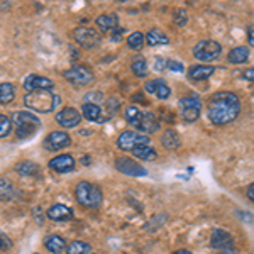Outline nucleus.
Returning <instances> with one entry per match:
<instances>
[{
  "instance_id": "obj_1",
  "label": "nucleus",
  "mask_w": 254,
  "mask_h": 254,
  "mask_svg": "<svg viewBox=\"0 0 254 254\" xmlns=\"http://www.w3.org/2000/svg\"><path fill=\"white\" fill-rule=\"evenodd\" d=\"M241 112V102L234 93L220 92L210 98L207 107V116L212 124L225 126L232 122Z\"/></svg>"
},
{
  "instance_id": "obj_2",
  "label": "nucleus",
  "mask_w": 254,
  "mask_h": 254,
  "mask_svg": "<svg viewBox=\"0 0 254 254\" xmlns=\"http://www.w3.org/2000/svg\"><path fill=\"white\" fill-rule=\"evenodd\" d=\"M60 97L53 95L49 90H36V92H29L24 97L26 107L39 114H48L55 110L60 105Z\"/></svg>"
},
{
  "instance_id": "obj_3",
  "label": "nucleus",
  "mask_w": 254,
  "mask_h": 254,
  "mask_svg": "<svg viewBox=\"0 0 254 254\" xmlns=\"http://www.w3.org/2000/svg\"><path fill=\"white\" fill-rule=\"evenodd\" d=\"M76 200L80 205L88 208H97L102 203V190L90 182H80L75 190Z\"/></svg>"
},
{
  "instance_id": "obj_4",
  "label": "nucleus",
  "mask_w": 254,
  "mask_h": 254,
  "mask_svg": "<svg viewBox=\"0 0 254 254\" xmlns=\"http://www.w3.org/2000/svg\"><path fill=\"white\" fill-rule=\"evenodd\" d=\"M12 124H15V132H17L19 139H27L34 136L41 122L31 112H15L12 116Z\"/></svg>"
},
{
  "instance_id": "obj_5",
  "label": "nucleus",
  "mask_w": 254,
  "mask_h": 254,
  "mask_svg": "<svg viewBox=\"0 0 254 254\" xmlns=\"http://www.w3.org/2000/svg\"><path fill=\"white\" fill-rule=\"evenodd\" d=\"M222 53V48L217 41L207 39V41H200L198 44L193 48V56L198 61H203V63H210V61H215Z\"/></svg>"
},
{
  "instance_id": "obj_6",
  "label": "nucleus",
  "mask_w": 254,
  "mask_h": 254,
  "mask_svg": "<svg viewBox=\"0 0 254 254\" xmlns=\"http://www.w3.org/2000/svg\"><path fill=\"white\" fill-rule=\"evenodd\" d=\"M117 144L121 149H124V151H132L134 147L149 144V137H146L144 134L134 132V130H126V132L121 134Z\"/></svg>"
},
{
  "instance_id": "obj_7",
  "label": "nucleus",
  "mask_w": 254,
  "mask_h": 254,
  "mask_svg": "<svg viewBox=\"0 0 254 254\" xmlns=\"http://www.w3.org/2000/svg\"><path fill=\"white\" fill-rule=\"evenodd\" d=\"M73 38H75V41L80 44V46H83L87 49L95 48L102 41L98 31L92 29V27H78V29H75V32H73Z\"/></svg>"
},
{
  "instance_id": "obj_8",
  "label": "nucleus",
  "mask_w": 254,
  "mask_h": 254,
  "mask_svg": "<svg viewBox=\"0 0 254 254\" xmlns=\"http://www.w3.org/2000/svg\"><path fill=\"white\" fill-rule=\"evenodd\" d=\"M63 76L73 85H90L93 81V73L85 66H71L63 73Z\"/></svg>"
},
{
  "instance_id": "obj_9",
  "label": "nucleus",
  "mask_w": 254,
  "mask_h": 254,
  "mask_svg": "<svg viewBox=\"0 0 254 254\" xmlns=\"http://www.w3.org/2000/svg\"><path fill=\"white\" fill-rule=\"evenodd\" d=\"M116 168L121 173H124V175H129V176H144L147 171H146V168H142L141 165H137L134 159H130V158H117L116 159Z\"/></svg>"
},
{
  "instance_id": "obj_10",
  "label": "nucleus",
  "mask_w": 254,
  "mask_h": 254,
  "mask_svg": "<svg viewBox=\"0 0 254 254\" xmlns=\"http://www.w3.org/2000/svg\"><path fill=\"white\" fill-rule=\"evenodd\" d=\"M69 144H71V137H69L66 132H63V130H55V132L49 134L46 137V141H44V147L49 151H60Z\"/></svg>"
},
{
  "instance_id": "obj_11",
  "label": "nucleus",
  "mask_w": 254,
  "mask_h": 254,
  "mask_svg": "<svg viewBox=\"0 0 254 254\" xmlns=\"http://www.w3.org/2000/svg\"><path fill=\"white\" fill-rule=\"evenodd\" d=\"M80 119H81L80 112L76 109H73V107H66V109L60 110V112L56 114V122H58L60 126L66 127V129L78 126Z\"/></svg>"
},
{
  "instance_id": "obj_12",
  "label": "nucleus",
  "mask_w": 254,
  "mask_h": 254,
  "mask_svg": "<svg viewBox=\"0 0 254 254\" xmlns=\"http://www.w3.org/2000/svg\"><path fill=\"white\" fill-rule=\"evenodd\" d=\"M53 87H55V83H53L51 80L44 78V76H39V75H31L24 81V88L27 90V93L36 92V90H51Z\"/></svg>"
},
{
  "instance_id": "obj_13",
  "label": "nucleus",
  "mask_w": 254,
  "mask_h": 254,
  "mask_svg": "<svg viewBox=\"0 0 254 254\" xmlns=\"http://www.w3.org/2000/svg\"><path fill=\"white\" fill-rule=\"evenodd\" d=\"M234 244V239H232V236L229 234L227 231H222V229H215L214 232H212V237H210V246L214 249H225V248H231V246Z\"/></svg>"
},
{
  "instance_id": "obj_14",
  "label": "nucleus",
  "mask_w": 254,
  "mask_h": 254,
  "mask_svg": "<svg viewBox=\"0 0 254 254\" xmlns=\"http://www.w3.org/2000/svg\"><path fill=\"white\" fill-rule=\"evenodd\" d=\"M49 168L58 171V173H68V171H71L75 168V159L69 154H60V156L53 158L49 161Z\"/></svg>"
},
{
  "instance_id": "obj_15",
  "label": "nucleus",
  "mask_w": 254,
  "mask_h": 254,
  "mask_svg": "<svg viewBox=\"0 0 254 254\" xmlns=\"http://www.w3.org/2000/svg\"><path fill=\"white\" fill-rule=\"evenodd\" d=\"M137 129L144 134H154L159 129V121L153 112H142V117L137 124Z\"/></svg>"
},
{
  "instance_id": "obj_16",
  "label": "nucleus",
  "mask_w": 254,
  "mask_h": 254,
  "mask_svg": "<svg viewBox=\"0 0 254 254\" xmlns=\"http://www.w3.org/2000/svg\"><path fill=\"white\" fill-rule=\"evenodd\" d=\"M144 87L147 92L156 95L158 98H161V100H166V98L171 95L170 87H168L166 81H163V80H151V81H147Z\"/></svg>"
},
{
  "instance_id": "obj_17",
  "label": "nucleus",
  "mask_w": 254,
  "mask_h": 254,
  "mask_svg": "<svg viewBox=\"0 0 254 254\" xmlns=\"http://www.w3.org/2000/svg\"><path fill=\"white\" fill-rule=\"evenodd\" d=\"M48 219L51 220H69L73 219V210L68 205H63V203H56V205H51L46 212Z\"/></svg>"
},
{
  "instance_id": "obj_18",
  "label": "nucleus",
  "mask_w": 254,
  "mask_h": 254,
  "mask_svg": "<svg viewBox=\"0 0 254 254\" xmlns=\"http://www.w3.org/2000/svg\"><path fill=\"white\" fill-rule=\"evenodd\" d=\"M117 22H119V19L116 14H104V15H100V17H97V20H95L97 27L102 32L114 31L117 27Z\"/></svg>"
},
{
  "instance_id": "obj_19",
  "label": "nucleus",
  "mask_w": 254,
  "mask_h": 254,
  "mask_svg": "<svg viewBox=\"0 0 254 254\" xmlns=\"http://www.w3.org/2000/svg\"><path fill=\"white\" fill-rule=\"evenodd\" d=\"M44 246H46V249L51 254H61L66 249V243H64L63 237L60 236H49L46 237V241H44Z\"/></svg>"
},
{
  "instance_id": "obj_20",
  "label": "nucleus",
  "mask_w": 254,
  "mask_h": 254,
  "mask_svg": "<svg viewBox=\"0 0 254 254\" xmlns=\"http://www.w3.org/2000/svg\"><path fill=\"white\" fill-rule=\"evenodd\" d=\"M214 66H210V64H198V66H191L190 68V78L191 80H207L208 76H212V73H214Z\"/></svg>"
},
{
  "instance_id": "obj_21",
  "label": "nucleus",
  "mask_w": 254,
  "mask_h": 254,
  "mask_svg": "<svg viewBox=\"0 0 254 254\" xmlns=\"http://www.w3.org/2000/svg\"><path fill=\"white\" fill-rule=\"evenodd\" d=\"M249 56H251V53H249L248 48L244 46H239V48H234L231 53H229V61L234 64H241V63H246V61L249 60Z\"/></svg>"
},
{
  "instance_id": "obj_22",
  "label": "nucleus",
  "mask_w": 254,
  "mask_h": 254,
  "mask_svg": "<svg viewBox=\"0 0 254 254\" xmlns=\"http://www.w3.org/2000/svg\"><path fill=\"white\" fill-rule=\"evenodd\" d=\"M146 41L151 44V46H163V44H168V43H170L168 36H166L163 31H159V29H151V31L146 34Z\"/></svg>"
},
{
  "instance_id": "obj_23",
  "label": "nucleus",
  "mask_w": 254,
  "mask_h": 254,
  "mask_svg": "<svg viewBox=\"0 0 254 254\" xmlns=\"http://www.w3.org/2000/svg\"><path fill=\"white\" fill-rule=\"evenodd\" d=\"M15 196L14 185L5 178H0V202H9Z\"/></svg>"
},
{
  "instance_id": "obj_24",
  "label": "nucleus",
  "mask_w": 254,
  "mask_h": 254,
  "mask_svg": "<svg viewBox=\"0 0 254 254\" xmlns=\"http://www.w3.org/2000/svg\"><path fill=\"white\" fill-rule=\"evenodd\" d=\"M132 154L139 159H142V161H153V159H156V151L153 149V147L147 146H139V147H134L132 149Z\"/></svg>"
},
{
  "instance_id": "obj_25",
  "label": "nucleus",
  "mask_w": 254,
  "mask_h": 254,
  "mask_svg": "<svg viewBox=\"0 0 254 254\" xmlns=\"http://www.w3.org/2000/svg\"><path fill=\"white\" fill-rule=\"evenodd\" d=\"M83 117L88 121H102V109L100 105H92V104H83Z\"/></svg>"
},
{
  "instance_id": "obj_26",
  "label": "nucleus",
  "mask_w": 254,
  "mask_h": 254,
  "mask_svg": "<svg viewBox=\"0 0 254 254\" xmlns=\"http://www.w3.org/2000/svg\"><path fill=\"white\" fill-rule=\"evenodd\" d=\"M161 142L163 146H166L168 149H176L180 146V136L175 132L173 129H168L161 137Z\"/></svg>"
},
{
  "instance_id": "obj_27",
  "label": "nucleus",
  "mask_w": 254,
  "mask_h": 254,
  "mask_svg": "<svg viewBox=\"0 0 254 254\" xmlns=\"http://www.w3.org/2000/svg\"><path fill=\"white\" fill-rule=\"evenodd\" d=\"M130 69H132L134 75L139 76V78L146 76L147 75V63H146V60L142 58V56H136V58L132 60V63H130Z\"/></svg>"
},
{
  "instance_id": "obj_28",
  "label": "nucleus",
  "mask_w": 254,
  "mask_h": 254,
  "mask_svg": "<svg viewBox=\"0 0 254 254\" xmlns=\"http://www.w3.org/2000/svg\"><path fill=\"white\" fill-rule=\"evenodd\" d=\"M14 97L15 92L10 83H0V104H10Z\"/></svg>"
},
{
  "instance_id": "obj_29",
  "label": "nucleus",
  "mask_w": 254,
  "mask_h": 254,
  "mask_svg": "<svg viewBox=\"0 0 254 254\" xmlns=\"http://www.w3.org/2000/svg\"><path fill=\"white\" fill-rule=\"evenodd\" d=\"M90 244L83 243V241H75V243L66 246V254H88Z\"/></svg>"
},
{
  "instance_id": "obj_30",
  "label": "nucleus",
  "mask_w": 254,
  "mask_h": 254,
  "mask_svg": "<svg viewBox=\"0 0 254 254\" xmlns=\"http://www.w3.org/2000/svg\"><path fill=\"white\" fill-rule=\"evenodd\" d=\"M15 170L19 171L22 176H31V175H36L39 171V168L36 163H31V161H24V163H19L17 166H15Z\"/></svg>"
},
{
  "instance_id": "obj_31",
  "label": "nucleus",
  "mask_w": 254,
  "mask_h": 254,
  "mask_svg": "<svg viewBox=\"0 0 254 254\" xmlns=\"http://www.w3.org/2000/svg\"><path fill=\"white\" fill-rule=\"evenodd\" d=\"M188 107H193V109H200L202 110V102L196 95H190V97H183L180 100V109H188Z\"/></svg>"
},
{
  "instance_id": "obj_32",
  "label": "nucleus",
  "mask_w": 254,
  "mask_h": 254,
  "mask_svg": "<svg viewBox=\"0 0 254 254\" xmlns=\"http://www.w3.org/2000/svg\"><path fill=\"white\" fill-rule=\"evenodd\" d=\"M141 117H142V112L139 110L137 107H129V109H126V121L129 122V124H132V126H136L139 124V121H141Z\"/></svg>"
},
{
  "instance_id": "obj_33",
  "label": "nucleus",
  "mask_w": 254,
  "mask_h": 254,
  "mask_svg": "<svg viewBox=\"0 0 254 254\" xmlns=\"http://www.w3.org/2000/svg\"><path fill=\"white\" fill-rule=\"evenodd\" d=\"M144 44V36L141 32H132V34L127 38V46L130 49H141Z\"/></svg>"
},
{
  "instance_id": "obj_34",
  "label": "nucleus",
  "mask_w": 254,
  "mask_h": 254,
  "mask_svg": "<svg viewBox=\"0 0 254 254\" xmlns=\"http://www.w3.org/2000/svg\"><path fill=\"white\" fill-rule=\"evenodd\" d=\"M182 119L185 122H195L196 119L200 117V109H193V107H188V109H182Z\"/></svg>"
},
{
  "instance_id": "obj_35",
  "label": "nucleus",
  "mask_w": 254,
  "mask_h": 254,
  "mask_svg": "<svg viewBox=\"0 0 254 254\" xmlns=\"http://www.w3.org/2000/svg\"><path fill=\"white\" fill-rule=\"evenodd\" d=\"M12 130V121L7 116H0V137H7Z\"/></svg>"
},
{
  "instance_id": "obj_36",
  "label": "nucleus",
  "mask_w": 254,
  "mask_h": 254,
  "mask_svg": "<svg viewBox=\"0 0 254 254\" xmlns=\"http://www.w3.org/2000/svg\"><path fill=\"white\" fill-rule=\"evenodd\" d=\"M102 102V93L100 92H92L85 97V102L83 104H92V105H98Z\"/></svg>"
},
{
  "instance_id": "obj_37",
  "label": "nucleus",
  "mask_w": 254,
  "mask_h": 254,
  "mask_svg": "<svg viewBox=\"0 0 254 254\" xmlns=\"http://www.w3.org/2000/svg\"><path fill=\"white\" fill-rule=\"evenodd\" d=\"M165 68H168L170 71H176V73H182L183 71V64L180 61H175V60H168L165 61Z\"/></svg>"
},
{
  "instance_id": "obj_38",
  "label": "nucleus",
  "mask_w": 254,
  "mask_h": 254,
  "mask_svg": "<svg viewBox=\"0 0 254 254\" xmlns=\"http://www.w3.org/2000/svg\"><path fill=\"white\" fill-rule=\"evenodd\" d=\"M175 24H176V26H185V24H187V12H185V10L176 12V15H175Z\"/></svg>"
},
{
  "instance_id": "obj_39",
  "label": "nucleus",
  "mask_w": 254,
  "mask_h": 254,
  "mask_svg": "<svg viewBox=\"0 0 254 254\" xmlns=\"http://www.w3.org/2000/svg\"><path fill=\"white\" fill-rule=\"evenodd\" d=\"M10 248H12V241L5 234L0 232V251H2V249H10Z\"/></svg>"
},
{
  "instance_id": "obj_40",
  "label": "nucleus",
  "mask_w": 254,
  "mask_h": 254,
  "mask_svg": "<svg viewBox=\"0 0 254 254\" xmlns=\"http://www.w3.org/2000/svg\"><path fill=\"white\" fill-rule=\"evenodd\" d=\"M219 254H239L237 253V249L234 248V246H231V248H225V249H220Z\"/></svg>"
},
{
  "instance_id": "obj_41",
  "label": "nucleus",
  "mask_w": 254,
  "mask_h": 254,
  "mask_svg": "<svg viewBox=\"0 0 254 254\" xmlns=\"http://www.w3.org/2000/svg\"><path fill=\"white\" fill-rule=\"evenodd\" d=\"M253 76H254L253 69H248V71L244 73V78H246V80H249V81H253Z\"/></svg>"
},
{
  "instance_id": "obj_42",
  "label": "nucleus",
  "mask_w": 254,
  "mask_h": 254,
  "mask_svg": "<svg viewBox=\"0 0 254 254\" xmlns=\"http://www.w3.org/2000/svg\"><path fill=\"white\" fill-rule=\"evenodd\" d=\"M248 34H249V44H251V46H253V44H254V36H253V27H249V29H248Z\"/></svg>"
},
{
  "instance_id": "obj_43",
  "label": "nucleus",
  "mask_w": 254,
  "mask_h": 254,
  "mask_svg": "<svg viewBox=\"0 0 254 254\" xmlns=\"http://www.w3.org/2000/svg\"><path fill=\"white\" fill-rule=\"evenodd\" d=\"M253 190H254V187L253 185H249V190H248V195H249V200H254V193H253Z\"/></svg>"
},
{
  "instance_id": "obj_44",
  "label": "nucleus",
  "mask_w": 254,
  "mask_h": 254,
  "mask_svg": "<svg viewBox=\"0 0 254 254\" xmlns=\"http://www.w3.org/2000/svg\"><path fill=\"white\" fill-rule=\"evenodd\" d=\"M175 254H191L190 251H176Z\"/></svg>"
}]
</instances>
